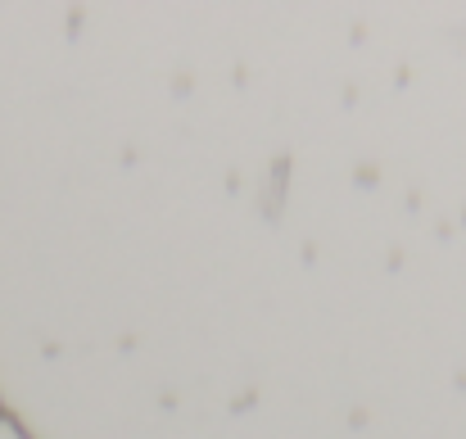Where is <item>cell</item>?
<instances>
[{
  "label": "cell",
  "instance_id": "1",
  "mask_svg": "<svg viewBox=\"0 0 466 439\" xmlns=\"http://www.w3.org/2000/svg\"><path fill=\"white\" fill-rule=\"evenodd\" d=\"M0 439H32V435H27L14 417H5V413H0Z\"/></svg>",
  "mask_w": 466,
  "mask_h": 439
}]
</instances>
